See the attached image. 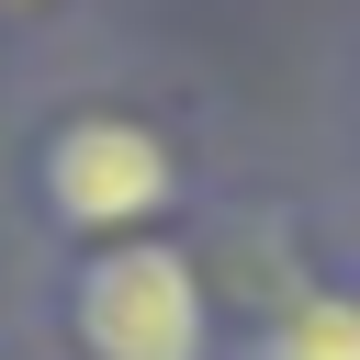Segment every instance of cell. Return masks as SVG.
I'll return each mask as SVG.
<instances>
[{
	"mask_svg": "<svg viewBox=\"0 0 360 360\" xmlns=\"http://www.w3.org/2000/svg\"><path fill=\"white\" fill-rule=\"evenodd\" d=\"M45 214L56 225H79V236H112V225H146L169 191H180V158H169V135L158 124H135V112H79V124H56L45 135Z\"/></svg>",
	"mask_w": 360,
	"mask_h": 360,
	"instance_id": "obj_1",
	"label": "cell"
},
{
	"mask_svg": "<svg viewBox=\"0 0 360 360\" xmlns=\"http://www.w3.org/2000/svg\"><path fill=\"white\" fill-rule=\"evenodd\" d=\"M68 315L90 360H202V281L180 248H101Z\"/></svg>",
	"mask_w": 360,
	"mask_h": 360,
	"instance_id": "obj_2",
	"label": "cell"
},
{
	"mask_svg": "<svg viewBox=\"0 0 360 360\" xmlns=\"http://www.w3.org/2000/svg\"><path fill=\"white\" fill-rule=\"evenodd\" d=\"M259 360H360V304H349V292H304V304L270 326Z\"/></svg>",
	"mask_w": 360,
	"mask_h": 360,
	"instance_id": "obj_3",
	"label": "cell"
}]
</instances>
